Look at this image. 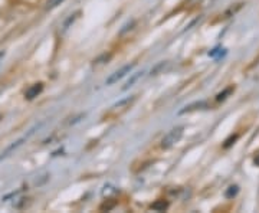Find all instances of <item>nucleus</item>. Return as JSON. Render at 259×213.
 I'll list each match as a JSON object with an SVG mask.
<instances>
[{
  "label": "nucleus",
  "instance_id": "nucleus-1",
  "mask_svg": "<svg viewBox=\"0 0 259 213\" xmlns=\"http://www.w3.org/2000/svg\"><path fill=\"white\" fill-rule=\"evenodd\" d=\"M182 136H183V127H176V129L170 130L168 133H167L166 136L163 137V140H161V147L163 148L173 147L176 143L180 141Z\"/></svg>",
  "mask_w": 259,
  "mask_h": 213
},
{
  "label": "nucleus",
  "instance_id": "nucleus-2",
  "mask_svg": "<svg viewBox=\"0 0 259 213\" xmlns=\"http://www.w3.org/2000/svg\"><path fill=\"white\" fill-rule=\"evenodd\" d=\"M134 66H136V64H130V65L122 66L121 69H118V71H115L114 74L110 75V76L107 78L105 83H107V85H112V83L118 82V81H120V79H122V78H124L125 75L131 72V69H133Z\"/></svg>",
  "mask_w": 259,
  "mask_h": 213
},
{
  "label": "nucleus",
  "instance_id": "nucleus-3",
  "mask_svg": "<svg viewBox=\"0 0 259 213\" xmlns=\"http://www.w3.org/2000/svg\"><path fill=\"white\" fill-rule=\"evenodd\" d=\"M42 90H44V83L39 82L35 83V85H32L29 90H26V93H25V97L28 98V100H33L35 97H37L39 94L42 93Z\"/></svg>",
  "mask_w": 259,
  "mask_h": 213
},
{
  "label": "nucleus",
  "instance_id": "nucleus-4",
  "mask_svg": "<svg viewBox=\"0 0 259 213\" xmlns=\"http://www.w3.org/2000/svg\"><path fill=\"white\" fill-rule=\"evenodd\" d=\"M143 76V72H137V74H134L131 78H130L128 81L125 82V85H124V90H128L130 87H133L134 85V82H137L140 78Z\"/></svg>",
  "mask_w": 259,
  "mask_h": 213
},
{
  "label": "nucleus",
  "instance_id": "nucleus-5",
  "mask_svg": "<svg viewBox=\"0 0 259 213\" xmlns=\"http://www.w3.org/2000/svg\"><path fill=\"white\" fill-rule=\"evenodd\" d=\"M167 207H168V203L166 200H157L156 203L151 204V209H154V210H166Z\"/></svg>",
  "mask_w": 259,
  "mask_h": 213
},
{
  "label": "nucleus",
  "instance_id": "nucleus-6",
  "mask_svg": "<svg viewBox=\"0 0 259 213\" xmlns=\"http://www.w3.org/2000/svg\"><path fill=\"white\" fill-rule=\"evenodd\" d=\"M62 2H65V0H48L47 9H54V8H56V6H59Z\"/></svg>",
  "mask_w": 259,
  "mask_h": 213
},
{
  "label": "nucleus",
  "instance_id": "nucleus-7",
  "mask_svg": "<svg viewBox=\"0 0 259 213\" xmlns=\"http://www.w3.org/2000/svg\"><path fill=\"white\" fill-rule=\"evenodd\" d=\"M236 193H238V186H231V187H229V190L226 192V197H229V199H231V197H233Z\"/></svg>",
  "mask_w": 259,
  "mask_h": 213
},
{
  "label": "nucleus",
  "instance_id": "nucleus-8",
  "mask_svg": "<svg viewBox=\"0 0 259 213\" xmlns=\"http://www.w3.org/2000/svg\"><path fill=\"white\" fill-rule=\"evenodd\" d=\"M3 55H5V54H3V52H0V61H2V58H3Z\"/></svg>",
  "mask_w": 259,
  "mask_h": 213
}]
</instances>
